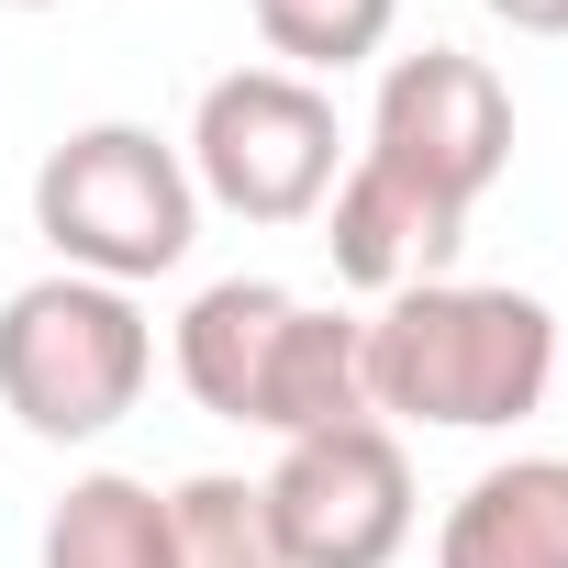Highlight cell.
<instances>
[{
    "label": "cell",
    "mask_w": 568,
    "mask_h": 568,
    "mask_svg": "<svg viewBox=\"0 0 568 568\" xmlns=\"http://www.w3.org/2000/svg\"><path fill=\"white\" fill-rule=\"evenodd\" d=\"M568 368V324L535 291H490V278H424L368 313V413L424 424V435H501L546 413Z\"/></svg>",
    "instance_id": "6da1fadb"
},
{
    "label": "cell",
    "mask_w": 568,
    "mask_h": 568,
    "mask_svg": "<svg viewBox=\"0 0 568 568\" xmlns=\"http://www.w3.org/2000/svg\"><path fill=\"white\" fill-rule=\"evenodd\" d=\"M156 379V324L134 291L45 267L0 302V413L45 446H101Z\"/></svg>",
    "instance_id": "7a4b0ae2"
},
{
    "label": "cell",
    "mask_w": 568,
    "mask_h": 568,
    "mask_svg": "<svg viewBox=\"0 0 568 568\" xmlns=\"http://www.w3.org/2000/svg\"><path fill=\"white\" fill-rule=\"evenodd\" d=\"M34 234L57 245V267L112 278V291H145V278L190 267V245H201L190 156L156 123H79L34 168Z\"/></svg>",
    "instance_id": "3957f363"
},
{
    "label": "cell",
    "mask_w": 568,
    "mask_h": 568,
    "mask_svg": "<svg viewBox=\"0 0 568 568\" xmlns=\"http://www.w3.org/2000/svg\"><path fill=\"white\" fill-rule=\"evenodd\" d=\"M190 156V190L201 212H234V223H313L346 179V123H335V90L291 79V68H223L179 134Z\"/></svg>",
    "instance_id": "277c9868"
},
{
    "label": "cell",
    "mask_w": 568,
    "mask_h": 568,
    "mask_svg": "<svg viewBox=\"0 0 568 568\" xmlns=\"http://www.w3.org/2000/svg\"><path fill=\"white\" fill-rule=\"evenodd\" d=\"M357 156L390 168V179H413V190L446 201V212H479V201L501 190V168H513V90H501V68L468 57V45H413V57H390Z\"/></svg>",
    "instance_id": "5b68a950"
},
{
    "label": "cell",
    "mask_w": 568,
    "mask_h": 568,
    "mask_svg": "<svg viewBox=\"0 0 568 568\" xmlns=\"http://www.w3.org/2000/svg\"><path fill=\"white\" fill-rule=\"evenodd\" d=\"M267 490V546L278 568H390L413 546V457L402 424H335L278 446Z\"/></svg>",
    "instance_id": "8992f818"
},
{
    "label": "cell",
    "mask_w": 568,
    "mask_h": 568,
    "mask_svg": "<svg viewBox=\"0 0 568 568\" xmlns=\"http://www.w3.org/2000/svg\"><path fill=\"white\" fill-rule=\"evenodd\" d=\"M313 223H324L335 278H346V291H368V302L446 278V267H457V245H468V212L424 201L413 179H390V168H368V156H346V179H335V201H324Z\"/></svg>",
    "instance_id": "52a82bcc"
},
{
    "label": "cell",
    "mask_w": 568,
    "mask_h": 568,
    "mask_svg": "<svg viewBox=\"0 0 568 568\" xmlns=\"http://www.w3.org/2000/svg\"><path fill=\"white\" fill-rule=\"evenodd\" d=\"M335 424H379L368 413V313L291 302V324L267 346V379H256V435L302 446V435H335Z\"/></svg>",
    "instance_id": "ba28073f"
},
{
    "label": "cell",
    "mask_w": 568,
    "mask_h": 568,
    "mask_svg": "<svg viewBox=\"0 0 568 568\" xmlns=\"http://www.w3.org/2000/svg\"><path fill=\"white\" fill-rule=\"evenodd\" d=\"M435 568H568V457H490L446 501Z\"/></svg>",
    "instance_id": "9c48e42d"
},
{
    "label": "cell",
    "mask_w": 568,
    "mask_h": 568,
    "mask_svg": "<svg viewBox=\"0 0 568 568\" xmlns=\"http://www.w3.org/2000/svg\"><path fill=\"white\" fill-rule=\"evenodd\" d=\"M291 302L302 291H278V278H212V291H190V313L168 335V368L212 424H256V379H267V346L291 324Z\"/></svg>",
    "instance_id": "30bf717a"
},
{
    "label": "cell",
    "mask_w": 568,
    "mask_h": 568,
    "mask_svg": "<svg viewBox=\"0 0 568 568\" xmlns=\"http://www.w3.org/2000/svg\"><path fill=\"white\" fill-rule=\"evenodd\" d=\"M34 568H179L168 490H156V479H134V468H79V479L45 501Z\"/></svg>",
    "instance_id": "8fae6325"
},
{
    "label": "cell",
    "mask_w": 568,
    "mask_h": 568,
    "mask_svg": "<svg viewBox=\"0 0 568 568\" xmlns=\"http://www.w3.org/2000/svg\"><path fill=\"white\" fill-rule=\"evenodd\" d=\"M256 12V45H267V68H291V79H346V68H368L379 45H390V23H402V0H245Z\"/></svg>",
    "instance_id": "7c38bea8"
},
{
    "label": "cell",
    "mask_w": 568,
    "mask_h": 568,
    "mask_svg": "<svg viewBox=\"0 0 568 568\" xmlns=\"http://www.w3.org/2000/svg\"><path fill=\"white\" fill-rule=\"evenodd\" d=\"M168 524H179V568H278L267 546V490L234 479V468H201L168 490Z\"/></svg>",
    "instance_id": "4fadbf2b"
},
{
    "label": "cell",
    "mask_w": 568,
    "mask_h": 568,
    "mask_svg": "<svg viewBox=\"0 0 568 568\" xmlns=\"http://www.w3.org/2000/svg\"><path fill=\"white\" fill-rule=\"evenodd\" d=\"M479 12H490L501 34H546V45L568 34V0H479Z\"/></svg>",
    "instance_id": "5bb4252c"
},
{
    "label": "cell",
    "mask_w": 568,
    "mask_h": 568,
    "mask_svg": "<svg viewBox=\"0 0 568 568\" xmlns=\"http://www.w3.org/2000/svg\"><path fill=\"white\" fill-rule=\"evenodd\" d=\"M12 12H68V0H12Z\"/></svg>",
    "instance_id": "9a60e30c"
},
{
    "label": "cell",
    "mask_w": 568,
    "mask_h": 568,
    "mask_svg": "<svg viewBox=\"0 0 568 568\" xmlns=\"http://www.w3.org/2000/svg\"><path fill=\"white\" fill-rule=\"evenodd\" d=\"M557 379H568V368H557Z\"/></svg>",
    "instance_id": "2e32d148"
}]
</instances>
